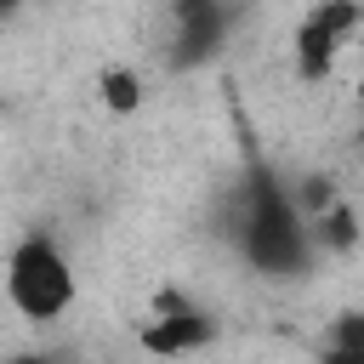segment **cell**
Listing matches in <instances>:
<instances>
[{
    "mask_svg": "<svg viewBox=\"0 0 364 364\" xmlns=\"http://www.w3.org/2000/svg\"><path fill=\"white\" fill-rule=\"evenodd\" d=\"M205 341H216V313L176 284H165L136 324V347L154 358H182V353H199Z\"/></svg>",
    "mask_w": 364,
    "mask_h": 364,
    "instance_id": "3957f363",
    "label": "cell"
},
{
    "mask_svg": "<svg viewBox=\"0 0 364 364\" xmlns=\"http://www.w3.org/2000/svg\"><path fill=\"white\" fill-rule=\"evenodd\" d=\"M233 245L262 279H301L318 256L290 182L256 154L250 136H245V182L233 193Z\"/></svg>",
    "mask_w": 364,
    "mask_h": 364,
    "instance_id": "6da1fadb",
    "label": "cell"
},
{
    "mask_svg": "<svg viewBox=\"0 0 364 364\" xmlns=\"http://www.w3.org/2000/svg\"><path fill=\"white\" fill-rule=\"evenodd\" d=\"M176 28H171V68H199L210 63L233 23H239V0H193V6H171Z\"/></svg>",
    "mask_w": 364,
    "mask_h": 364,
    "instance_id": "5b68a950",
    "label": "cell"
},
{
    "mask_svg": "<svg viewBox=\"0 0 364 364\" xmlns=\"http://www.w3.org/2000/svg\"><path fill=\"white\" fill-rule=\"evenodd\" d=\"M6 296L34 324L68 313V301H74V267H68L63 245L46 228H34V233H23L11 245V256H6Z\"/></svg>",
    "mask_w": 364,
    "mask_h": 364,
    "instance_id": "7a4b0ae2",
    "label": "cell"
},
{
    "mask_svg": "<svg viewBox=\"0 0 364 364\" xmlns=\"http://www.w3.org/2000/svg\"><path fill=\"white\" fill-rule=\"evenodd\" d=\"M0 364H63L57 353H11V358H0Z\"/></svg>",
    "mask_w": 364,
    "mask_h": 364,
    "instance_id": "ba28073f",
    "label": "cell"
},
{
    "mask_svg": "<svg viewBox=\"0 0 364 364\" xmlns=\"http://www.w3.org/2000/svg\"><path fill=\"white\" fill-rule=\"evenodd\" d=\"M17 6H23V0H0V17H11V11H17Z\"/></svg>",
    "mask_w": 364,
    "mask_h": 364,
    "instance_id": "9c48e42d",
    "label": "cell"
},
{
    "mask_svg": "<svg viewBox=\"0 0 364 364\" xmlns=\"http://www.w3.org/2000/svg\"><path fill=\"white\" fill-rule=\"evenodd\" d=\"M102 102L114 114H136L142 108V80L131 68H102Z\"/></svg>",
    "mask_w": 364,
    "mask_h": 364,
    "instance_id": "52a82bcc",
    "label": "cell"
},
{
    "mask_svg": "<svg viewBox=\"0 0 364 364\" xmlns=\"http://www.w3.org/2000/svg\"><path fill=\"white\" fill-rule=\"evenodd\" d=\"M353 34H358V0H318L296 28V74L307 85L324 80L336 57L353 46Z\"/></svg>",
    "mask_w": 364,
    "mask_h": 364,
    "instance_id": "277c9868",
    "label": "cell"
},
{
    "mask_svg": "<svg viewBox=\"0 0 364 364\" xmlns=\"http://www.w3.org/2000/svg\"><path fill=\"white\" fill-rule=\"evenodd\" d=\"M318 364H364V318H358V313H341V318H336Z\"/></svg>",
    "mask_w": 364,
    "mask_h": 364,
    "instance_id": "8992f818",
    "label": "cell"
}]
</instances>
